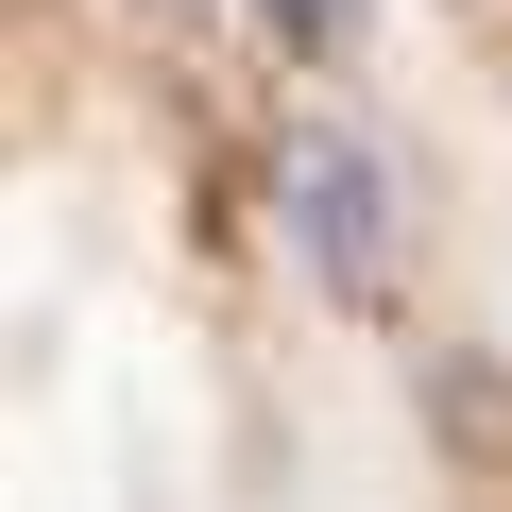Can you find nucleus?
I'll return each instance as SVG.
<instances>
[{
  "instance_id": "1",
  "label": "nucleus",
  "mask_w": 512,
  "mask_h": 512,
  "mask_svg": "<svg viewBox=\"0 0 512 512\" xmlns=\"http://www.w3.org/2000/svg\"><path fill=\"white\" fill-rule=\"evenodd\" d=\"M274 222H291V256L342 308L393 291V171H376L359 120H274Z\"/></svg>"
},
{
  "instance_id": "2",
  "label": "nucleus",
  "mask_w": 512,
  "mask_h": 512,
  "mask_svg": "<svg viewBox=\"0 0 512 512\" xmlns=\"http://www.w3.org/2000/svg\"><path fill=\"white\" fill-rule=\"evenodd\" d=\"M256 18H274L291 52H342V18H359V0H256Z\"/></svg>"
}]
</instances>
